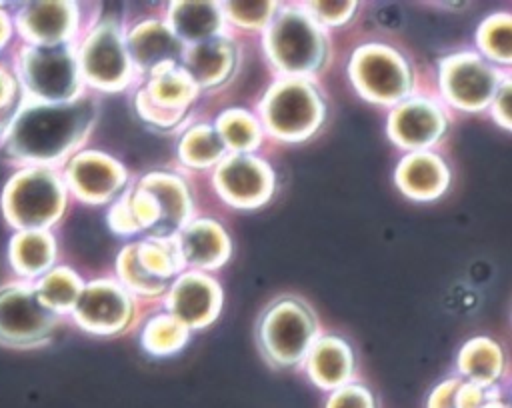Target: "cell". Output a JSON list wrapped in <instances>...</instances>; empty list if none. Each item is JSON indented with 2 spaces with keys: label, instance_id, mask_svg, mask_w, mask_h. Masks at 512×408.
Segmentation results:
<instances>
[{
  "label": "cell",
  "instance_id": "obj_1",
  "mask_svg": "<svg viewBox=\"0 0 512 408\" xmlns=\"http://www.w3.org/2000/svg\"><path fill=\"white\" fill-rule=\"evenodd\" d=\"M94 110L86 100L24 108L8 132V148L18 158L52 162L72 150L88 132Z\"/></svg>",
  "mask_w": 512,
  "mask_h": 408
},
{
  "label": "cell",
  "instance_id": "obj_2",
  "mask_svg": "<svg viewBox=\"0 0 512 408\" xmlns=\"http://www.w3.org/2000/svg\"><path fill=\"white\" fill-rule=\"evenodd\" d=\"M188 208V192L176 176L150 174L132 194L114 206L110 222L120 232H134L142 228L160 232L180 228Z\"/></svg>",
  "mask_w": 512,
  "mask_h": 408
},
{
  "label": "cell",
  "instance_id": "obj_3",
  "mask_svg": "<svg viewBox=\"0 0 512 408\" xmlns=\"http://www.w3.org/2000/svg\"><path fill=\"white\" fill-rule=\"evenodd\" d=\"M266 44L276 66L296 76L318 68L324 54L318 22L300 10H284L272 18Z\"/></svg>",
  "mask_w": 512,
  "mask_h": 408
},
{
  "label": "cell",
  "instance_id": "obj_4",
  "mask_svg": "<svg viewBox=\"0 0 512 408\" xmlns=\"http://www.w3.org/2000/svg\"><path fill=\"white\" fill-rule=\"evenodd\" d=\"M262 118L276 136L300 140L312 134L322 122V102L314 86L306 80H280L268 90L262 102Z\"/></svg>",
  "mask_w": 512,
  "mask_h": 408
},
{
  "label": "cell",
  "instance_id": "obj_5",
  "mask_svg": "<svg viewBox=\"0 0 512 408\" xmlns=\"http://www.w3.org/2000/svg\"><path fill=\"white\" fill-rule=\"evenodd\" d=\"M258 336L264 354L274 364L290 366L302 360L314 344L316 322L304 304L282 300L264 312Z\"/></svg>",
  "mask_w": 512,
  "mask_h": 408
},
{
  "label": "cell",
  "instance_id": "obj_6",
  "mask_svg": "<svg viewBox=\"0 0 512 408\" xmlns=\"http://www.w3.org/2000/svg\"><path fill=\"white\" fill-rule=\"evenodd\" d=\"M64 206L60 180L48 170H26L18 174L4 196L6 218L20 228H40L54 222Z\"/></svg>",
  "mask_w": 512,
  "mask_h": 408
},
{
  "label": "cell",
  "instance_id": "obj_7",
  "mask_svg": "<svg viewBox=\"0 0 512 408\" xmlns=\"http://www.w3.org/2000/svg\"><path fill=\"white\" fill-rule=\"evenodd\" d=\"M182 260L176 242L150 238L122 250L118 270L128 288L144 294L162 292L180 270Z\"/></svg>",
  "mask_w": 512,
  "mask_h": 408
},
{
  "label": "cell",
  "instance_id": "obj_8",
  "mask_svg": "<svg viewBox=\"0 0 512 408\" xmlns=\"http://www.w3.org/2000/svg\"><path fill=\"white\" fill-rule=\"evenodd\" d=\"M350 74L358 90L376 102L402 100L410 88V74L404 60L384 46L360 48L352 58Z\"/></svg>",
  "mask_w": 512,
  "mask_h": 408
},
{
  "label": "cell",
  "instance_id": "obj_9",
  "mask_svg": "<svg viewBox=\"0 0 512 408\" xmlns=\"http://www.w3.org/2000/svg\"><path fill=\"white\" fill-rule=\"evenodd\" d=\"M22 76L28 90L42 100H70L78 92L80 82L76 58L64 46L28 50Z\"/></svg>",
  "mask_w": 512,
  "mask_h": 408
},
{
  "label": "cell",
  "instance_id": "obj_10",
  "mask_svg": "<svg viewBox=\"0 0 512 408\" xmlns=\"http://www.w3.org/2000/svg\"><path fill=\"white\" fill-rule=\"evenodd\" d=\"M84 78L106 90H118L130 76V58L124 38L110 22L100 24L84 42L80 52V66Z\"/></svg>",
  "mask_w": 512,
  "mask_h": 408
},
{
  "label": "cell",
  "instance_id": "obj_11",
  "mask_svg": "<svg viewBox=\"0 0 512 408\" xmlns=\"http://www.w3.org/2000/svg\"><path fill=\"white\" fill-rule=\"evenodd\" d=\"M56 318L36 290L10 286L0 290V340L10 344H34L54 326Z\"/></svg>",
  "mask_w": 512,
  "mask_h": 408
},
{
  "label": "cell",
  "instance_id": "obj_12",
  "mask_svg": "<svg viewBox=\"0 0 512 408\" xmlns=\"http://www.w3.org/2000/svg\"><path fill=\"white\" fill-rule=\"evenodd\" d=\"M502 82L498 70L476 54H458L442 64L446 96L452 104L466 110L484 108L496 96Z\"/></svg>",
  "mask_w": 512,
  "mask_h": 408
},
{
  "label": "cell",
  "instance_id": "obj_13",
  "mask_svg": "<svg viewBox=\"0 0 512 408\" xmlns=\"http://www.w3.org/2000/svg\"><path fill=\"white\" fill-rule=\"evenodd\" d=\"M216 184L222 196L242 208L262 204L272 192V170L258 158L248 154H232L220 160Z\"/></svg>",
  "mask_w": 512,
  "mask_h": 408
},
{
  "label": "cell",
  "instance_id": "obj_14",
  "mask_svg": "<svg viewBox=\"0 0 512 408\" xmlns=\"http://www.w3.org/2000/svg\"><path fill=\"white\" fill-rule=\"evenodd\" d=\"M196 84L182 66L168 64L154 70V76L146 90L138 94V106L142 116L156 124L174 122L194 98Z\"/></svg>",
  "mask_w": 512,
  "mask_h": 408
},
{
  "label": "cell",
  "instance_id": "obj_15",
  "mask_svg": "<svg viewBox=\"0 0 512 408\" xmlns=\"http://www.w3.org/2000/svg\"><path fill=\"white\" fill-rule=\"evenodd\" d=\"M74 316L84 328L108 334L120 330L130 316V298L114 282H92L80 292L74 304Z\"/></svg>",
  "mask_w": 512,
  "mask_h": 408
},
{
  "label": "cell",
  "instance_id": "obj_16",
  "mask_svg": "<svg viewBox=\"0 0 512 408\" xmlns=\"http://www.w3.org/2000/svg\"><path fill=\"white\" fill-rule=\"evenodd\" d=\"M220 288L218 284L200 274V272H188L182 274L170 292V310L172 316L188 326H204L208 324L220 310Z\"/></svg>",
  "mask_w": 512,
  "mask_h": 408
},
{
  "label": "cell",
  "instance_id": "obj_17",
  "mask_svg": "<svg viewBox=\"0 0 512 408\" xmlns=\"http://www.w3.org/2000/svg\"><path fill=\"white\" fill-rule=\"evenodd\" d=\"M390 136L404 148H424L438 140L446 120L436 104L410 98L404 100L390 116Z\"/></svg>",
  "mask_w": 512,
  "mask_h": 408
},
{
  "label": "cell",
  "instance_id": "obj_18",
  "mask_svg": "<svg viewBox=\"0 0 512 408\" xmlns=\"http://www.w3.org/2000/svg\"><path fill=\"white\" fill-rule=\"evenodd\" d=\"M68 180L84 200L104 202L124 184V168L104 154L84 152L72 160Z\"/></svg>",
  "mask_w": 512,
  "mask_h": 408
},
{
  "label": "cell",
  "instance_id": "obj_19",
  "mask_svg": "<svg viewBox=\"0 0 512 408\" xmlns=\"http://www.w3.org/2000/svg\"><path fill=\"white\" fill-rule=\"evenodd\" d=\"M124 44L130 64L134 62L142 70H158L174 64L176 56L180 54V40L166 24L158 20H148L136 26Z\"/></svg>",
  "mask_w": 512,
  "mask_h": 408
},
{
  "label": "cell",
  "instance_id": "obj_20",
  "mask_svg": "<svg viewBox=\"0 0 512 408\" xmlns=\"http://www.w3.org/2000/svg\"><path fill=\"white\" fill-rule=\"evenodd\" d=\"M176 248L182 264L214 268L226 260L230 244L226 232L216 222L196 220L180 230Z\"/></svg>",
  "mask_w": 512,
  "mask_h": 408
},
{
  "label": "cell",
  "instance_id": "obj_21",
  "mask_svg": "<svg viewBox=\"0 0 512 408\" xmlns=\"http://www.w3.org/2000/svg\"><path fill=\"white\" fill-rule=\"evenodd\" d=\"M74 6L62 2L28 4L20 14V26L28 38L54 46L74 30Z\"/></svg>",
  "mask_w": 512,
  "mask_h": 408
},
{
  "label": "cell",
  "instance_id": "obj_22",
  "mask_svg": "<svg viewBox=\"0 0 512 408\" xmlns=\"http://www.w3.org/2000/svg\"><path fill=\"white\" fill-rule=\"evenodd\" d=\"M308 372L322 388H340L352 374V354L340 338H320L308 350Z\"/></svg>",
  "mask_w": 512,
  "mask_h": 408
},
{
  "label": "cell",
  "instance_id": "obj_23",
  "mask_svg": "<svg viewBox=\"0 0 512 408\" xmlns=\"http://www.w3.org/2000/svg\"><path fill=\"white\" fill-rule=\"evenodd\" d=\"M234 64L232 46L224 38H212L206 42L192 44L184 54V70L194 84L212 86L220 84Z\"/></svg>",
  "mask_w": 512,
  "mask_h": 408
},
{
  "label": "cell",
  "instance_id": "obj_24",
  "mask_svg": "<svg viewBox=\"0 0 512 408\" xmlns=\"http://www.w3.org/2000/svg\"><path fill=\"white\" fill-rule=\"evenodd\" d=\"M448 184V170L432 154H412L398 168V186L412 198H436Z\"/></svg>",
  "mask_w": 512,
  "mask_h": 408
},
{
  "label": "cell",
  "instance_id": "obj_25",
  "mask_svg": "<svg viewBox=\"0 0 512 408\" xmlns=\"http://www.w3.org/2000/svg\"><path fill=\"white\" fill-rule=\"evenodd\" d=\"M172 34L192 44L216 38L222 26V8L208 2H180L170 10Z\"/></svg>",
  "mask_w": 512,
  "mask_h": 408
},
{
  "label": "cell",
  "instance_id": "obj_26",
  "mask_svg": "<svg viewBox=\"0 0 512 408\" xmlns=\"http://www.w3.org/2000/svg\"><path fill=\"white\" fill-rule=\"evenodd\" d=\"M460 370L472 380V384H478V386L492 384L502 372L500 348L486 338L470 340L462 348Z\"/></svg>",
  "mask_w": 512,
  "mask_h": 408
},
{
  "label": "cell",
  "instance_id": "obj_27",
  "mask_svg": "<svg viewBox=\"0 0 512 408\" xmlns=\"http://www.w3.org/2000/svg\"><path fill=\"white\" fill-rule=\"evenodd\" d=\"M12 264L20 274L34 276L48 268L54 256L52 238L44 232H24L14 238L10 248Z\"/></svg>",
  "mask_w": 512,
  "mask_h": 408
},
{
  "label": "cell",
  "instance_id": "obj_28",
  "mask_svg": "<svg viewBox=\"0 0 512 408\" xmlns=\"http://www.w3.org/2000/svg\"><path fill=\"white\" fill-rule=\"evenodd\" d=\"M224 152H226V146L222 144L218 132L206 124L190 128L180 142V158L186 164L198 166V168L220 162Z\"/></svg>",
  "mask_w": 512,
  "mask_h": 408
},
{
  "label": "cell",
  "instance_id": "obj_29",
  "mask_svg": "<svg viewBox=\"0 0 512 408\" xmlns=\"http://www.w3.org/2000/svg\"><path fill=\"white\" fill-rule=\"evenodd\" d=\"M82 292L80 280L74 272L66 268H58L46 274L38 284V298L48 310H70L74 308L78 296Z\"/></svg>",
  "mask_w": 512,
  "mask_h": 408
},
{
  "label": "cell",
  "instance_id": "obj_30",
  "mask_svg": "<svg viewBox=\"0 0 512 408\" xmlns=\"http://www.w3.org/2000/svg\"><path fill=\"white\" fill-rule=\"evenodd\" d=\"M218 136L222 144L238 154L254 148L260 138V128L254 116L244 110H230L218 120Z\"/></svg>",
  "mask_w": 512,
  "mask_h": 408
},
{
  "label": "cell",
  "instance_id": "obj_31",
  "mask_svg": "<svg viewBox=\"0 0 512 408\" xmlns=\"http://www.w3.org/2000/svg\"><path fill=\"white\" fill-rule=\"evenodd\" d=\"M186 336L188 328L174 316H156L146 324L142 344L152 354H172L186 342Z\"/></svg>",
  "mask_w": 512,
  "mask_h": 408
},
{
  "label": "cell",
  "instance_id": "obj_32",
  "mask_svg": "<svg viewBox=\"0 0 512 408\" xmlns=\"http://www.w3.org/2000/svg\"><path fill=\"white\" fill-rule=\"evenodd\" d=\"M482 52L500 64L510 62V18L506 14L490 16L478 30Z\"/></svg>",
  "mask_w": 512,
  "mask_h": 408
},
{
  "label": "cell",
  "instance_id": "obj_33",
  "mask_svg": "<svg viewBox=\"0 0 512 408\" xmlns=\"http://www.w3.org/2000/svg\"><path fill=\"white\" fill-rule=\"evenodd\" d=\"M222 14L244 26H262L272 20L274 4L268 2H232L222 6Z\"/></svg>",
  "mask_w": 512,
  "mask_h": 408
},
{
  "label": "cell",
  "instance_id": "obj_34",
  "mask_svg": "<svg viewBox=\"0 0 512 408\" xmlns=\"http://www.w3.org/2000/svg\"><path fill=\"white\" fill-rule=\"evenodd\" d=\"M326 408H374L372 394L356 384H344L336 388Z\"/></svg>",
  "mask_w": 512,
  "mask_h": 408
},
{
  "label": "cell",
  "instance_id": "obj_35",
  "mask_svg": "<svg viewBox=\"0 0 512 408\" xmlns=\"http://www.w3.org/2000/svg\"><path fill=\"white\" fill-rule=\"evenodd\" d=\"M354 12V2H314L308 6V14L316 22L324 24H340L348 20V16Z\"/></svg>",
  "mask_w": 512,
  "mask_h": 408
},
{
  "label": "cell",
  "instance_id": "obj_36",
  "mask_svg": "<svg viewBox=\"0 0 512 408\" xmlns=\"http://www.w3.org/2000/svg\"><path fill=\"white\" fill-rule=\"evenodd\" d=\"M484 404V392L478 384H458L454 396V408H480Z\"/></svg>",
  "mask_w": 512,
  "mask_h": 408
},
{
  "label": "cell",
  "instance_id": "obj_37",
  "mask_svg": "<svg viewBox=\"0 0 512 408\" xmlns=\"http://www.w3.org/2000/svg\"><path fill=\"white\" fill-rule=\"evenodd\" d=\"M508 102H510V84H508V80H504L502 86L498 88L496 96H494V118L504 128H510V108H508Z\"/></svg>",
  "mask_w": 512,
  "mask_h": 408
},
{
  "label": "cell",
  "instance_id": "obj_38",
  "mask_svg": "<svg viewBox=\"0 0 512 408\" xmlns=\"http://www.w3.org/2000/svg\"><path fill=\"white\" fill-rule=\"evenodd\" d=\"M458 390V382L450 380L440 384L430 396V408H454V396Z\"/></svg>",
  "mask_w": 512,
  "mask_h": 408
},
{
  "label": "cell",
  "instance_id": "obj_39",
  "mask_svg": "<svg viewBox=\"0 0 512 408\" xmlns=\"http://www.w3.org/2000/svg\"><path fill=\"white\" fill-rule=\"evenodd\" d=\"M12 90H14V86H12L10 76L4 70H0V106H6L10 102Z\"/></svg>",
  "mask_w": 512,
  "mask_h": 408
},
{
  "label": "cell",
  "instance_id": "obj_40",
  "mask_svg": "<svg viewBox=\"0 0 512 408\" xmlns=\"http://www.w3.org/2000/svg\"><path fill=\"white\" fill-rule=\"evenodd\" d=\"M8 32H10V26H8L4 14H0V44L8 38Z\"/></svg>",
  "mask_w": 512,
  "mask_h": 408
}]
</instances>
